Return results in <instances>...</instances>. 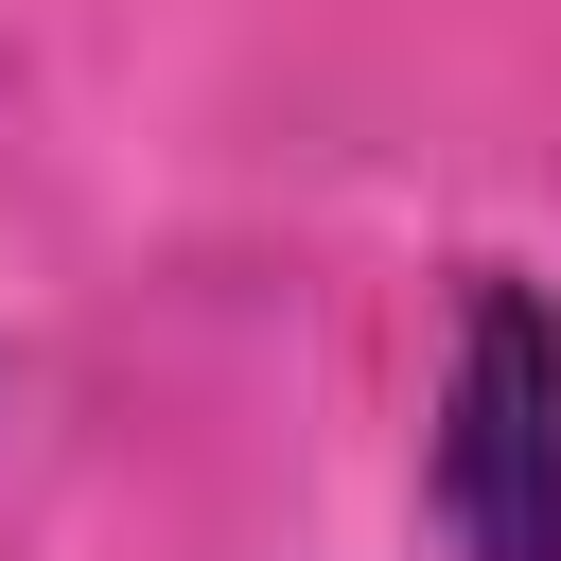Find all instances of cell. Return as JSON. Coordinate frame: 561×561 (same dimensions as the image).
Wrapping results in <instances>:
<instances>
[{"label":"cell","mask_w":561,"mask_h":561,"mask_svg":"<svg viewBox=\"0 0 561 561\" xmlns=\"http://www.w3.org/2000/svg\"><path fill=\"white\" fill-rule=\"evenodd\" d=\"M421 526L456 561H561V280H526V263H456Z\"/></svg>","instance_id":"1"}]
</instances>
